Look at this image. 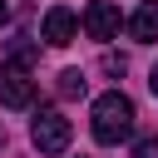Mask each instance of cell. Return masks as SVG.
Segmentation results:
<instances>
[{"instance_id": "obj_9", "label": "cell", "mask_w": 158, "mask_h": 158, "mask_svg": "<svg viewBox=\"0 0 158 158\" xmlns=\"http://www.w3.org/2000/svg\"><path fill=\"white\" fill-rule=\"evenodd\" d=\"M104 69H109V74H123L128 59H123V54H104Z\"/></svg>"}, {"instance_id": "obj_8", "label": "cell", "mask_w": 158, "mask_h": 158, "mask_svg": "<svg viewBox=\"0 0 158 158\" xmlns=\"http://www.w3.org/2000/svg\"><path fill=\"white\" fill-rule=\"evenodd\" d=\"M133 158H158V133L138 138V143H133Z\"/></svg>"}, {"instance_id": "obj_6", "label": "cell", "mask_w": 158, "mask_h": 158, "mask_svg": "<svg viewBox=\"0 0 158 158\" xmlns=\"http://www.w3.org/2000/svg\"><path fill=\"white\" fill-rule=\"evenodd\" d=\"M128 35H133L138 44H153V40H158V0H143V5L128 15Z\"/></svg>"}, {"instance_id": "obj_1", "label": "cell", "mask_w": 158, "mask_h": 158, "mask_svg": "<svg viewBox=\"0 0 158 158\" xmlns=\"http://www.w3.org/2000/svg\"><path fill=\"white\" fill-rule=\"evenodd\" d=\"M128 133H133V99L118 94V89L99 94L94 99V138L99 143H123Z\"/></svg>"}, {"instance_id": "obj_5", "label": "cell", "mask_w": 158, "mask_h": 158, "mask_svg": "<svg viewBox=\"0 0 158 158\" xmlns=\"http://www.w3.org/2000/svg\"><path fill=\"white\" fill-rule=\"evenodd\" d=\"M40 35H44V44L64 49V44H74V40H79V15H74L69 5H49V10H44Z\"/></svg>"}, {"instance_id": "obj_11", "label": "cell", "mask_w": 158, "mask_h": 158, "mask_svg": "<svg viewBox=\"0 0 158 158\" xmlns=\"http://www.w3.org/2000/svg\"><path fill=\"white\" fill-rule=\"evenodd\" d=\"M5 20H10V0H0V25H5Z\"/></svg>"}, {"instance_id": "obj_3", "label": "cell", "mask_w": 158, "mask_h": 158, "mask_svg": "<svg viewBox=\"0 0 158 158\" xmlns=\"http://www.w3.org/2000/svg\"><path fill=\"white\" fill-rule=\"evenodd\" d=\"M30 138H35L40 153H64L69 148V118L59 109H40L35 123H30Z\"/></svg>"}, {"instance_id": "obj_4", "label": "cell", "mask_w": 158, "mask_h": 158, "mask_svg": "<svg viewBox=\"0 0 158 158\" xmlns=\"http://www.w3.org/2000/svg\"><path fill=\"white\" fill-rule=\"evenodd\" d=\"M79 25H84V35H89V40H99V44H104V40H114V35H118L123 15H118V5H109V0H89Z\"/></svg>"}, {"instance_id": "obj_2", "label": "cell", "mask_w": 158, "mask_h": 158, "mask_svg": "<svg viewBox=\"0 0 158 158\" xmlns=\"http://www.w3.org/2000/svg\"><path fill=\"white\" fill-rule=\"evenodd\" d=\"M35 79H30V64H15V59H5L0 64V104L5 109H30L35 104Z\"/></svg>"}, {"instance_id": "obj_7", "label": "cell", "mask_w": 158, "mask_h": 158, "mask_svg": "<svg viewBox=\"0 0 158 158\" xmlns=\"http://www.w3.org/2000/svg\"><path fill=\"white\" fill-rule=\"evenodd\" d=\"M59 99H84V89H89V79H84V69H59Z\"/></svg>"}, {"instance_id": "obj_10", "label": "cell", "mask_w": 158, "mask_h": 158, "mask_svg": "<svg viewBox=\"0 0 158 158\" xmlns=\"http://www.w3.org/2000/svg\"><path fill=\"white\" fill-rule=\"evenodd\" d=\"M148 89H153V94H158V64H153V69H148Z\"/></svg>"}]
</instances>
